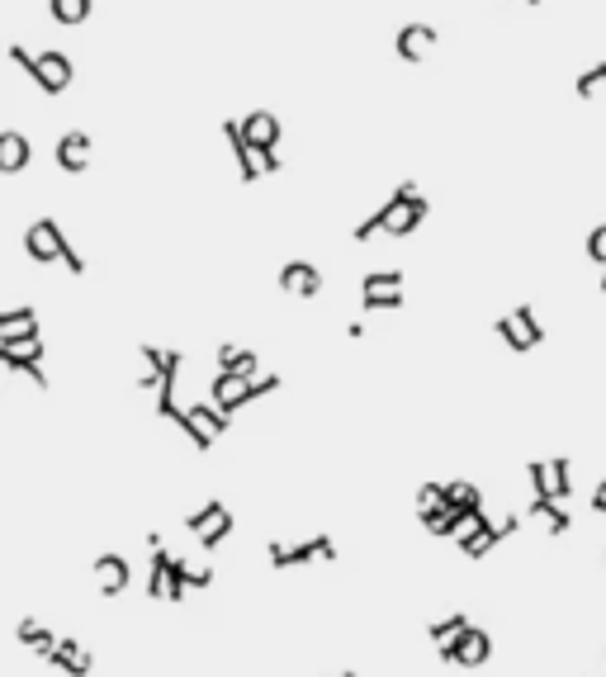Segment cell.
<instances>
[{
  "label": "cell",
  "mask_w": 606,
  "mask_h": 677,
  "mask_svg": "<svg viewBox=\"0 0 606 677\" xmlns=\"http://www.w3.org/2000/svg\"><path fill=\"white\" fill-rule=\"evenodd\" d=\"M15 635H19V644H29V649H34V654H43V659H53L57 644H62L53 630H48V625H38V621H19Z\"/></svg>",
  "instance_id": "ffe728a7"
},
{
  "label": "cell",
  "mask_w": 606,
  "mask_h": 677,
  "mask_svg": "<svg viewBox=\"0 0 606 677\" xmlns=\"http://www.w3.org/2000/svg\"><path fill=\"white\" fill-rule=\"evenodd\" d=\"M242 128H247V143L256 147V157H261V152H275V147H280V133H285V128H280V114H270V109H251L247 119H242Z\"/></svg>",
  "instance_id": "8fae6325"
},
{
  "label": "cell",
  "mask_w": 606,
  "mask_h": 677,
  "mask_svg": "<svg viewBox=\"0 0 606 677\" xmlns=\"http://www.w3.org/2000/svg\"><path fill=\"white\" fill-rule=\"evenodd\" d=\"M228 535H232V512H228V517H223V521H218V526H209V531L199 535V545H204V550L214 554L218 545H223V540H228Z\"/></svg>",
  "instance_id": "d590c367"
},
{
  "label": "cell",
  "mask_w": 606,
  "mask_h": 677,
  "mask_svg": "<svg viewBox=\"0 0 606 677\" xmlns=\"http://www.w3.org/2000/svg\"><path fill=\"white\" fill-rule=\"evenodd\" d=\"M29 157H34L29 138H24L19 128H5V133H0V171H5V176H19V171L29 166Z\"/></svg>",
  "instance_id": "e0dca14e"
},
{
  "label": "cell",
  "mask_w": 606,
  "mask_h": 677,
  "mask_svg": "<svg viewBox=\"0 0 606 677\" xmlns=\"http://www.w3.org/2000/svg\"><path fill=\"white\" fill-rule=\"evenodd\" d=\"M526 479H531L535 498H554V474H550V460H531L526 464ZM559 502V498H554Z\"/></svg>",
  "instance_id": "f546056e"
},
{
  "label": "cell",
  "mask_w": 606,
  "mask_h": 677,
  "mask_svg": "<svg viewBox=\"0 0 606 677\" xmlns=\"http://www.w3.org/2000/svg\"><path fill=\"white\" fill-rule=\"evenodd\" d=\"M427 223V199L417 195V185L412 180H403L398 190L389 195V204H379L375 214L365 218L356 228V242H370L375 232H389V237H408V232H417Z\"/></svg>",
  "instance_id": "6da1fadb"
},
{
  "label": "cell",
  "mask_w": 606,
  "mask_h": 677,
  "mask_svg": "<svg viewBox=\"0 0 606 677\" xmlns=\"http://www.w3.org/2000/svg\"><path fill=\"white\" fill-rule=\"evenodd\" d=\"M436 654H441V663H446V668H483V663H488V654H493V640L483 635L479 625H464L460 635H455V640H446Z\"/></svg>",
  "instance_id": "3957f363"
},
{
  "label": "cell",
  "mask_w": 606,
  "mask_h": 677,
  "mask_svg": "<svg viewBox=\"0 0 606 677\" xmlns=\"http://www.w3.org/2000/svg\"><path fill=\"white\" fill-rule=\"evenodd\" d=\"M446 507H455V512H464V517H479V512H483V493L474 488V483L455 479V483H446Z\"/></svg>",
  "instance_id": "44dd1931"
},
{
  "label": "cell",
  "mask_w": 606,
  "mask_h": 677,
  "mask_svg": "<svg viewBox=\"0 0 606 677\" xmlns=\"http://www.w3.org/2000/svg\"><path fill=\"white\" fill-rule=\"evenodd\" d=\"M138 356H143V365H147V375L138 379V389H161L166 379H176L180 375V351H157V346H138Z\"/></svg>",
  "instance_id": "30bf717a"
},
{
  "label": "cell",
  "mask_w": 606,
  "mask_h": 677,
  "mask_svg": "<svg viewBox=\"0 0 606 677\" xmlns=\"http://www.w3.org/2000/svg\"><path fill=\"white\" fill-rule=\"evenodd\" d=\"M10 62H15V67H24V76H29L43 95H62V90L72 86V76H76L72 57L57 53V48H43V53L34 57L24 43H10Z\"/></svg>",
  "instance_id": "7a4b0ae2"
},
{
  "label": "cell",
  "mask_w": 606,
  "mask_h": 677,
  "mask_svg": "<svg viewBox=\"0 0 606 677\" xmlns=\"http://www.w3.org/2000/svg\"><path fill=\"white\" fill-rule=\"evenodd\" d=\"M531 517L545 521V526H550V535H569L573 531V517L554 498H531Z\"/></svg>",
  "instance_id": "7402d4cb"
},
{
  "label": "cell",
  "mask_w": 606,
  "mask_h": 677,
  "mask_svg": "<svg viewBox=\"0 0 606 677\" xmlns=\"http://www.w3.org/2000/svg\"><path fill=\"white\" fill-rule=\"evenodd\" d=\"M190 592V564L185 559H171V573H166V602H185Z\"/></svg>",
  "instance_id": "f1b7e54d"
},
{
  "label": "cell",
  "mask_w": 606,
  "mask_h": 677,
  "mask_svg": "<svg viewBox=\"0 0 606 677\" xmlns=\"http://www.w3.org/2000/svg\"><path fill=\"white\" fill-rule=\"evenodd\" d=\"M384 289H403V270H370L360 294H384Z\"/></svg>",
  "instance_id": "4dcf8cb0"
},
{
  "label": "cell",
  "mask_w": 606,
  "mask_h": 677,
  "mask_svg": "<svg viewBox=\"0 0 606 677\" xmlns=\"http://www.w3.org/2000/svg\"><path fill=\"white\" fill-rule=\"evenodd\" d=\"M95 588L105 592V597H119L128 588V559L124 554H100L95 559Z\"/></svg>",
  "instance_id": "2e32d148"
},
{
  "label": "cell",
  "mask_w": 606,
  "mask_h": 677,
  "mask_svg": "<svg viewBox=\"0 0 606 677\" xmlns=\"http://www.w3.org/2000/svg\"><path fill=\"white\" fill-rule=\"evenodd\" d=\"M360 303L370 308V313H379V308H403V289H384V294H360Z\"/></svg>",
  "instance_id": "e575fe53"
},
{
  "label": "cell",
  "mask_w": 606,
  "mask_h": 677,
  "mask_svg": "<svg viewBox=\"0 0 606 677\" xmlns=\"http://www.w3.org/2000/svg\"><path fill=\"white\" fill-rule=\"evenodd\" d=\"M588 256H592V266H602V294H606V223L588 232Z\"/></svg>",
  "instance_id": "836d02e7"
},
{
  "label": "cell",
  "mask_w": 606,
  "mask_h": 677,
  "mask_svg": "<svg viewBox=\"0 0 606 677\" xmlns=\"http://www.w3.org/2000/svg\"><path fill=\"white\" fill-rule=\"evenodd\" d=\"M209 398H214L218 408L228 412H237L242 408V403H251V379H242V375H223V370H218L214 375V389H209Z\"/></svg>",
  "instance_id": "9a60e30c"
},
{
  "label": "cell",
  "mask_w": 606,
  "mask_h": 677,
  "mask_svg": "<svg viewBox=\"0 0 606 677\" xmlns=\"http://www.w3.org/2000/svg\"><path fill=\"white\" fill-rule=\"evenodd\" d=\"M0 360L10 365V370H38L43 365V337L38 332H24V337H0Z\"/></svg>",
  "instance_id": "ba28073f"
},
{
  "label": "cell",
  "mask_w": 606,
  "mask_h": 677,
  "mask_svg": "<svg viewBox=\"0 0 606 677\" xmlns=\"http://www.w3.org/2000/svg\"><path fill=\"white\" fill-rule=\"evenodd\" d=\"M48 663H53V668H62L67 677H86V673H90L86 644H76V640H62V644H57V654H53Z\"/></svg>",
  "instance_id": "d6986e66"
},
{
  "label": "cell",
  "mask_w": 606,
  "mask_h": 677,
  "mask_svg": "<svg viewBox=\"0 0 606 677\" xmlns=\"http://www.w3.org/2000/svg\"><path fill=\"white\" fill-rule=\"evenodd\" d=\"M90 133H81V128H72V133H62L57 138V166L67 171V176H81L90 166Z\"/></svg>",
  "instance_id": "5bb4252c"
},
{
  "label": "cell",
  "mask_w": 606,
  "mask_h": 677,
  "mask_svg": "<svg viewBox=\"0 0 606 677\" xmlns=\"http://www.w3.org/2000/svg\"><path fill=\"white\" fill-rule=\"evenodd\" d=\"M223 138H228V152L232 161H237V171H242V180H261V161H256V147L247 143V128H242V119H223Z\"/></svg>",
  "instance_id": "9c48e42d"
},
{
  "label": "cell",
  "mask_w": 606,
  "mask_h": 677,
  "mask_svg": "<svg viewBox=\"0 0 606 677\" xmlns=\"http://www.w3.org/2000/svg\"><path fill=\"white\" fill-rule=\"evenodd\" d=\"M313 559H337L332 535H313V540H303V545L270 540V569H299V564H313Z\"/></svg>",
  "instance_id": "8992f818"
},
{
  "label": "cell",
  "mask_w": 606,
  "mask_h": 677,
  "mask_svg": "<svg viewBox=\"0 0 606 677\" xmlns=\"http://www.w3.org/2000/svg\"><path fill=\"white\" fill-rule=\"evenodd\" d=\"M261 171H266V176H275V171H280V166H285V161H280V152H261Z\"/></svg>",
  "instance_id": "60d3db41"
},
{
  "label": "cell",
  "mask_w": 606,
  "mask_h": 677,
  "mask_svg": "<svg viewBox=\"0 0 606 677\" xmlns=\"http://www.w3.org/2000/svg\"><path fill=\"white\" fill-rule=\"evenodd\" d=\"M469 526H474V531H460V535H455V540H460V550L469 554V559H483V554L493 550V545H502L507 535L517 531V526H521V517H507V521H502V526H493V521H488V517H483V512H479V517L469 521Z\"/></svg>",
  "instance_id": "52a82bcc"
},
{
  "label": "cell",
  "mask_w": 606,
  "mask_h": 677,
  "mask_svg": "<svg viewBox=\"0 0 606 677\" xmlns=\"http://www.w3.org/2000/svg\"><path fill=\"white\" fill-rule=\"evenodd\" d=\"M24 332H38V313L24 303V308H10L0 313V337H24Z\"/></svg>",
  "instance_id": "603a6c76"
},
{
  "label": "cell",
  "mask_w": 606,
  "mask_h": 677,
  "mask_svg": "<svg viewBox=\"0 0 606 677\" xmlns=\"http://www.w3.org/2000/svg\"><path fill=\"white\" fill-rule=\"evenodd\" d=\"M190 588H214V569L204 564V569H190Z\"/></svg>",
  "instance_id": "f35d334b"
},
{
  "label": "cell",
  "mask_w": 606,
  "mask_h": 677,
  "mask_svg": "<svg viewBox=\"0 0 606 677\" xmlns=\"http://www.w3.org/2000/svg\"><path fill=\"white\" fill-rule=\"evenodd\" d=\"M521 5H526V0H521Z\"/></svg>",
  "instance_id": "f6af8a7d"
},
{
  "label": "cell",
  "mask_w": 606,
  "mask_h": 677,
  "mask_svg": "<svg viewBox=\"0 0 606 677\" xmlns=\"http://www.w3.org/2000/svg\"><path fill=\"white\" fill-rule=\"evenodd\" d=\"M550 474H554V498L564 502L573 493V464H569V455H554L550 460Z\"/></svg>",
  "instance_id": "1f68e13d"
},
{
  "label": "cell",
  "mask_w": 606,
  "mask_h": 677,
  "mask_svg": "<svg viewBox=\"0 0 606 677\" xmlns=\"http://www.w3.org/2000/svg\"><path fill=\"white\" fill-rule=\"evenodd\" d=\"M171 559H176V554H166L161 545L152 550V569H147V597H166V573H171Z\"/></svg>",
  "instance_id": "4316f807"
},
{
  "label": "cell",
  "mask_w": 606,
  "mask_h": 677,
  "mask_svg": "<svg viewBox=\"0 0 606 677\" xmlns=\"http://www.w3.org/2000/svg\"><path fill=\"white\" fill-rule=\"evenodd\" d=\"M602 90H606V62H592L588 72L573 81V95H578V100H597Z\"/></svg>",
  "instance_id": "83f0119b"
},
{
  "label": "cell",
  "mask_w": 606,
  "mask_h": 677,
  "mask_svg": "<svg viewBox=\"0 0 606 677\" xmlns=\"http://www.w3.org/2000/svg\"><path fill=\"white\" fill-rule=\"evenodd\" d=\"M228 517V507H223V502L218 498H209L204 502V507H199V512H190V517H185V531H195V535H204L209 531V526H218V521Z\"/></svg>",
  "instance_id": "484cf974"
},
{
  "label": "cell",
  "mask_w": 606,
  "mask_h": 677,
  "mask_svg": "<svg viewBox=\"0 0 606 677\" xmlns=\"http://www.w3.org/2000/svg\"><path fill=\"white\" fill-rule=\"evenodd\" d=\"M441 502H446V483H422V488H417V512L441 507Z\"/></svg>",
  "instance_id": "8d00e7d4"
},
{
  "label": "cell",
  "mask_w": 606,
  "mask_h": 677,
  "mask_svg": "<svg viewBox=\"0 0 606 677\" xmlns=\"http://www.w3.org/2000/svg\"><path fill=\"white\" fill-rule=\"evenodd\" d=\"M592 512H597V517H606V493H602V488L592 493Z\"/></svg>",
  "instance_id": "b9f144b4"
},
{
  "label": "cell",
  "mask_w": 606,
  "mask_h": 677,
  "mask_svg": "<svg viewBox=\"0 0 606 677\" xmlns=\"http://www.w3.org/2000/svg\"><path fill=\"white\" fill-rule=\"evenodd\" d=\"M62 266L72 270V275H86V261H81V251H76V247H67V256H62Z\"/></svg>",
  "instance_id": "ab89813d"
},
{
  "label": "cell",
  "mask_w": 606,
  "mask_h": 677,
  "mask_svg": "<svg viewBox=\"0 0 606 677\" xmlns=\"http://www.w3.org/2000/svg\"><path fill=\"white\" fill-rule=\"evenodd\" d=\"M280 289L294 294V299H313L322 289V270L313 266V261H285V266H280Z\"/></svg>",
  "instance_id": "7c38bea8"
},
{
  "label": "cell",
  "mask_w": 606,
  "mask_h": 677,
  "mask_svg": "<svg viewBox=\"0 0 606 677\" xmlns=\"http://www.w3.org/2000/svg\"><path fill=\"white\" fill-rule=\"evenodd\" d=\"M493 327H498V337L507 341V346H512L517 356H526L531 346H540V341H545V327L535 322L531 303H517V308H512L507 318H498V322H493Z\"/></svg>",
  "instance_id": "5b68a950"
},
{
  "label": "cell",
  "mask_w": 606,
  "mask_h": 677,
  "mask_svg": "<svg viewBox=\"0 0 606 677\" xmlns=\"http://www.w3.org/2000/svg\"><path fill=\"white\" fill-rule=\"evenodd\" d=\"M67 232L57 228V218H38V223H29V232H24V251H29V261H38V266H53V261H62L67 256Z\"/></svg>",
  "instance_id": "277c9868"
},
{
  "label": "cell",
  "mask_w": 606,
  "mask_h": 677,
  "mask_svg": "<svg viewBox=\"0 0 606 677\" xmlns=\"http://www.w3.org/2000/svg\"><path fill=\"white\" fill-rule=\"evenodd\" d=\"M218 370H223V375L256 379V375H261V360H256V351H247V346H232V341H223V346H218Z\"/></svg>",
  "instance_id": "ac0fdd59"
},
{
  "label": "cell",
  "mask_w": 606,
  "mask_h": 677,
  "mask_svg": "<svg viewBox=\"0 0 606 677\" xmlns=\"http://www.w3.org/2000/svg\"><path fill=\"white\" fill-rule=\"evenodd\" d=\"M464 625H469V616H464V611H455V616H441V621H431V640H436V644L455 640Z\"/></svg>",
  "instance_id": "d6a6232c"
},
{
  "label": "cell",
  "mask_w": 606,
  "mask_h": 677,
  "mask_svg": "<svg viewBox=\"0 0 606 677\" xmlns=\"http://www.w3.org/2000/svg\"><path fill=\"white\" fill-rule=\"evenodd\" d=\"M190 412H195V422H199V427H204V431H209L214 441H218V436H223V431H228V422H232V417H228V412H223V408H218L214 398H209V403H190Z\"/></svg>",
  "instance_id": "cb8c5ba5"
},
{
  "label": "cell",
  "mask_w": 606,
  "mask_h": 677,
  "mask_svg": "<svg viewBox=\"0 0 606 677\" xmlns=\"http://www.w3.org/2000/svg\"><path fill=\"white\" fill-rule=\"evenodd\" d=\"M436 38H441V34H436L431 24H417V19H412V24H403V29H398V57H403L408 67H417V62L436 48Z\"/></svg>",
  "instance_id": "4fadbf2b"
},
{
  "label": "cell",
  "mask_w": 606,
  "mask_h": 677,
  "mask_svg": "<svg viewBox=\"0 0 606 677\" xmlns=\"http://www.w3.org/2000/svg\"><path fill=\"white\" fill-rule=\"evenodd\" d=\"M275 389H280V375H266V379L256 375L251 379V398H266V393H275Z\"/></svg>",
  "instance_id": "74e56055"
},
{
  "label": "cell",
  "mask_w": 606,
  "mask_h": 677,
  "mask_svg": "<svg viewBox=\"0 0 606 677\" xmlns=\"http://www.w3.org/2000/svg\"><path fill=\"white\" fill-rule=\"evenodd\" d=\"M597 488H602V493H606V479H602V483H597Z\"/></svg>",
  "instance_id": "7bdbcfd3"
},
{
  "label": "cell",
  "mask_w": 606,
  "mask_h": 677,
  "mask_svg": "<svg viewBox=\"0 0 606 677\" xmlns=\"http://www.w3.org/2000/svg\"><path fill=\"white\" fill-rule=\"evenodd\" d=\"M48 10H53L57 24L76 29V24H86L90 19V0H48Z\"/></svg>",
  "instance_id": "d4e9b609"
},
{
  "label": "cell",
  "mask_w": 606,
  "mask_h": 677,
  "mask_svg": "<svg viewBox=\"0 0 606 677\" xmlns=\"http://www.w3.org/2000/svg\"><path fill=\"white\" fill-rule=\"evenodd\" d=\"M341 677H356V673H341Z\"/></svg>",
  "instance_id": "ee69618b"
}]
</instances>
